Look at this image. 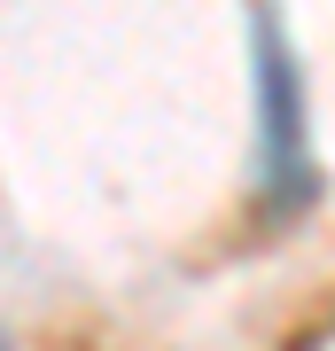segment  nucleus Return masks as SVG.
Segmentation results:
<instances>
[{"mask_svg": "<svg viewBox=\"0 0 335 351\" xmlns=\"http://www.w3.org/2000/svg\"><path fill=\"white\" fill-rule=\"evenodd\" d=\"M249 63H258V180H265L273 219H297L312 203V141H304V78H297V55H288L273 8L258 16Z\"/></svg>", "mask_w": 335, "mask_h": 351, "instance_id": "1", "label": "nucleus"}, {"mask_svg": "<svg viewBox=\"0 0 335 351\" xmlns=\"http://www.w3.org/2000/svg\"><path fill=\"white\" fill-rule=\"evenodd\" d=\"M304 351H335V328H327V336H312V343H304Z\"/></svg>", "mask_w": 335, "mask_h": 351, "instance_id": "2", "label": "nucleus"}]
</instances>
